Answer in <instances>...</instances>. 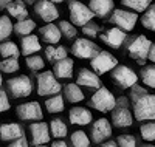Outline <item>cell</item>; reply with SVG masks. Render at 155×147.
Masks as SVG:
<instances>
[{
	"mask_svg": "<svg viewBox=\"0 0 155 147\" xmlns=\"http://www.w3.org/2000/svg\"><path fill=\"white\" fill-rule=\"evenodd\" d=\"M68 12H70V20L74 26H82L88 22H92L95 17V12L90 9V6L84 5L79 0H68Z\"/></svg>",
	"mask_w": 155,
	"mask_h": 147,
	"instance_id": "cell-4",
	"label": "cell"
},
{
	"mask_svg": "<svg viewBox=\"0 0 155 147\" xmlns=\"http://www.w3.org/2000/svg\"><path fill=\"white\" fill-rule=\"evenodd\" d=\"M101 41L104 42L106 45H109L110 48H120L124 41H126V31L118 28V26H115V28H109L106 30L104 33H101Z\"/></svg>",
	"mask_w": 155,
	"mask_h": 147,
	"instance_id": "cell-16",
	"label": "cell"
},
{
	"mask_svg": "<svg viewBox=\"0 0 155 147\" xmlns=\"http://www.w3.org/2000/svg\"><path fill=\"white\" fill-rule=\"evenodd\" d=\"M64 98L59 95H53L51 98H48L47 101H45V109H47V112L48 113H61L62 110H64Z\"/></svg>",
	"mask_w": 155,
	"mask_h": 147,
	"instance_id": "cell-27",
	"label": "cell"
},
{
	"mask_svg": "<svg viewBox=\"0 0 155 147\" xmlns=\"http://www.w3.org/2000/svg\"><path fill=\"white\" fill-rule=\"evenodd\" d=\"M62 90V85L58 82V77L53 71H44L37 74V95L39 96H53Z\"/></svg>",
	"mask_w": 155,
	"mask_h": 147,
	"instance_id": "cell-6",
	"label": "cell"
},
{
	"mask_svg": "<svg viewBox=\"0 0 155 147\" xmlns=\"http://www.w3.org/2000/svg\"><path fill=\"white\" fill-rule=\"evenodd\" d=\"M51 2H53V3H62L64 0H51Z\"/></svg>",
	"mask_w": 155,
	"mask_h": 147,
	"instance_id": "cell-49",
	"label": "cell"
},
{
	"mask_svg": "<svg viewBox=\"0 0 155 147\" xmlns=\"http://www.w3.org/2000/svg\"><path fill=\"white\" fill-rule=\"evenodd\" d=\"M25 62H27V67H28L31 71H41L44 68V65H45L44 59L41 56H37V54L27 56V60H25Z\"/></svg>",
	"mask_w": 155,
	"mask_h": 147,
	"instance_id": "cell-39",
	"label": "cell"
},
{
	"mask_svg": "<svg viewBox=\"0 0 155 147\" xmlns=\"http://www.w3.org/2000/svg\"><path fill=\"white\" fill-rule=\"evenodd\" d=\"M99 30H101L99 25L95 23V22H88V23H85L82 26V33L85 36H88V37H96L99 34Z\"/></svg>",
	"mask_w": 155,
	"mask_h": 147,
	"instance_id": "cell-41",
	"label": "cell"
},
{
	"mask_svg": "<svg viewBox=\"0 0 155 147\" xmlns=\"http://www.w3.org/2000/svg\"><path fill=\"white\" fill-rule=\"evenodd\" d=\"M9 147H28V141H27V138H25V136H22V138H19L16 141H12L9 144Z\"/></svg>",
	"mask_w": 155,
	"mask_h": 147,
	"instance_id": "cell-43",
	"label": "cell"
},
{
	"mask_svg": "<svg viewBox=\"0 0 155 147\" xmlns=\"http://www.w3.org/2000/svg\"><path fill=\"white\" fill-rule=\"evenodd\" d=\"M88 6L95 12V16L106 19L113 11V0H90Z\"/></svg>",
	"mask_w": 155,
	"mask_h": 147,
	"instance_id": "cell-23",
	"label": "cell"
},
{
	"mask_svg": "<svg viewBox=\"0 0 155 147\" xmlns=\"http://www.w3.org/2000/svg\"><path fill=\"white\" fill-rule=\"evenodd\" d=\"M137 20H138L137 12H130L126 9H115L110 17V22L124 31H132L137 25Z\"/></svg>",
	"mask_w": 155,
	"mask_h": 147,
	"instance_id": "cell-10",
	"label": "cell"
},
{
	"mask_svg": "<svg viewBox=\"0 0 155 147\" xmlns=\"http://www.w3.org/2000/svg\"><path fill=\"white\" fill-rule=\"evenodd\" d=\"M90 65H92V68H93L95 73L104 74V73L112 71L115 67H118V60H116V57L112 56L109 51H102L101 50L93 59H90Z\"/></svg>",
	"mask_w": 155,
	"mask_h": 147,
	"instance_id": "cell-9",
	"label": "cell"
},
{
	"mask_svg": "<svg viewBox=\"0 0 155 147\" xmlns=\"http://www.w3.org/2000/svg\"><path fill=\"white\" fill-rule=\"evenodd\" d=\"M101 147H118V144H116L115 141H104V142H102V145Z\"/></svg>",
	"mask_w": 155,
	"mask_h": 147,
	"instance_id": "cell-46",
	"label": "cell"
},
{
	"mask_svg": "<svg viewBox=\"0 0 155 147\" xmlns=\"http://www.w3.org/2000/svg\"><path fill=\"white\" fill-rule=\"evenodd\" d=\"M140 133L144 141H155V121H147L146 124H143L140 127Z\"/></svg>",
	"mask_w": 155,
	"mask_h": 147,
	"instance_id": "cell-37",
	"label": "cell"
},
{
	"mask_svg": "<svg viewBox=\"0 0 155 147\" xmlns=\"http://www.w3.org/2000/svg\"><path fill=\"white\" fill-rule=\"evenodd\" d=\"M14 31V25L11 23L8 16H0V42L6 41L9 34Z\"/></svg>",
	"mask_w": 155,
	"mask_h": 147,
	"instance_id": "cell-35",
	"label": "cell"
},
{
	"mask_svg": "<svg viewBox=\"0 0 155 147\" xmlns=\"http://www.w3.org/2000/svg\"><path fill=\"white\" fill-rule=\"evenodd\" d=\"M134 112L129 109V102L126 96H121L116 101V107L112 110V124L116 129H126L134 124Z\"/></svg>",
	"mask_w": 155,
	"mask_h": 147,
	"instance_id": "cell-3",
	"label": "cell"
},
{
	"mask_svg": "<svg viewBox=\"0 0 155 147\" xmlns=\"http://www.w3.org/2000/svg\"><path fill=\"white\" fill-rule=\"evenodd\" d=\"M45 57H47V60L53 62V64L58 62V60H62V59L67 57V48L62 47V45H59V47L50 45V47L45 48Z\"/></svg>",
	"mask_w": 155,
	"mask_h": 147,
	"instance_id": "cell-26",
	"label": "cell"
},
{
	"mask_svg": "<svg viewBox=\"0 0 155 147\" xmlns=\"http://www.w3.org/2000/svg\"><path fill=\"white\" fill-rule=\"evenodd\" d=\"M112 79H113V82L121 88H132L138 81V76L130 67L118 65L112 70Z\"/></svg>",
	"mask_w": 155,
	"mask_h": 147,
	"instance_id": "cell-8",
	"label": "cell"
},
{
	"mask_svg": "<svg viewBox=\"0 0 155 147\" xmlns=\"http://www.w3.org/2000/svg\"><path fill=\"white\" fill-rule=\"evenodd\" d=\"M152 47V42L144 36V34H138L135 37H132L127 44V51L137 64L143 65L146 62V59L149 57V50Z\"/></svg>",
	"mask_w": 155,
	"mask_h": 147,
	"instance_id": "cell-2",
	"label": "cell"
},
{
	"mask_svg": "<svg viewBox=\"0 0 155 147\" xmlns=\"http://www.w3.org/2000/svg\"><path fill=\"white\" fill-rule=\"evenodd\" d=\"M99 51L101 48L88 39H78L71 47V53L79 59H93Z\"/></svg>",
	"mask_w": 155,
	"mask_h": 147,
	"instance_id": "cell-11",
	"label": "cell"
},
{
	"mask_svg": "<svg viewBox=\"0 0 155 147\" xmlns=\"http://www.w3.org/2000/svg\"><path fill=\"white\" fill-rule=\"evenodd\" d=\"M121 3L129 9H134L137 12H144L152 5V0H121Z\"/></svg>",
	"mask_w": 155,
	"mask_h": 147,
	"instance_id": "cell-31",
	"label": "cell"
},
{
	"mask_svg": "<svg viewBox=\"0 0 155 147\" xmlns=\"http://www.w3.org/2000/svg\"><path fill=\"white\" fill-rule=\"evenodd\" d=\"M141 23H143V26L146 30L155 33V5H150L144 11L143 17H141Z\"/></svg>",
	"mask_w": 155,
	"mask_h": 147,
	"instance_id": "cell-32",
	"label": "cell"
},
{
	"mask_svg": "<svg viewBox=\"0 0 155 147\" xmlns=\"http://www.w3.org/2000/svg\"><path fill=\"white\" fill-rule=\"evenodd\" d=\"M25 136L23 129L17 122H8L0 126V139L2 141H16L19 138Z\"/></svg>",
	"mask_w": 155,
	"mask_h": 147,
	"instance_id": "cell-19",
	"label": "cell"
},
{
	"mask_svg": "<svg viewBox=\"0 0 155 147\" xmlns=\"http://www.w3.org/2000/svg\"><path fill=\"white\" fill-rule=\"evenodd\" d=\"M130 99L137 121H155V95H150L143 87L135 84L130 88Z\"/></svg>",
	"mask_w": 155,
	"mask_h": 147,
	"instance_id": "cell-1",
	"label": "cell"
},
{
	"mask_svg": "<svg viewBox=\"0 0 155 147\" xmlns=\"http://www.w3.org/2000/svg\"><path fill=\"white\" fill-rule=\"evenodd\" d=\"M90 107H93L95 110L101 112V113H107L112 112L116 107V98L113 96V93L106 88L101 87L96 90V93L90 98Z\"/></svg>",
	"mask_w": 155,
	"mask_h": 147,
	"instance_id": "cell-5",
	"label": "cell"
},
{
	"mask_svg": "<svg viewBox=\"0 0 155 147\" xmlns=\"http://www.w3.org/2000/svg\"><path fill=\"white\" fill-rule=\"evenodd\" d=\"M6 11L9 12L11 17H14L17 20L28 19V11H27V6H25L23 0H12V2L6 6Z\"/></svg>",
	"mask_w": 155,
	"mask_h": 147,
	"instance_id": "cell-24",
	"label": "cell"
},
{
	"mask_svg": "<svg viewBox=\"0 0 155 147\" xmlns=\"http://www.w3.org/2000/svg\"><path fill=\"white\" fill-rule=\"evenodd\" d=\"M112 136V124L106 118H99L93 122L92 129H90V139L95 144H101L106 139Z\"/></svg>",
	"mask_w": 155,
	"mask_h": 147,
	"instance_id": "cell-12",
	"label": "cell"
},
{
	"mask_svg": "<svg viewBox=\"0 0 155 147\" xmlns=\"http://www.w3.org/2000/svg\"><path fill=\"white\" fill-rule=\"evenodd\" d=\"M141 81L146 87L155 88V65H147L141 70Z\"/></svg>",
	"mask_w": 155,
	"mask_h": 147,
	"instance_id": "cell-34",
	"label": "cell"
},
{
	"mask_svg": "<svg viewBox=\"0 0 155 147\" xmlns=\"http://www.w3.org/2000/svg\"><path fill=\"white\" fill-rule=\"evenodd\" d=\"M141 147H155V145H152V144H143Z\"/></svg>",
	"mask_w": 155,
	"mask_h": 147,
	"instance_id": "cell-50",
	"label": "cell"
},
{
	"mask_svg": "<svg viewBox=\"0 0 155 147\" xmlns=\"http://www.w3.org/2000/svg\"><path fill=\"white\" fill-rule=\"evenodd\" d=\"M9 107H11V104H9V99H8L6 91L0 88V113L9 110Z\"/></svg>",
	"mask_w": 155,
	"mask_h": 147,
	"instance_id": "cell-42",
	"label": "cell"
},
{
	"mask_svg": "<svg viewBox=\"0 0 155 147\" xmlns=\"http://www.w3.org/2000/svg\"><path fill=\"white\" fill-rule=\"evenodd\" d=\"M34 147H48L47 144H39V145H34Z\"/></svg>",
	"mask_w": 155,
	"mask_h": 147,
	"instance_id": "cell-51",
	"label": "cell"
},
{
	"mask_svg": "<svg viewBox=\"0 0 155 147\" xmlns=\"http://www.w3.org/2000/svg\"><path fill=\"white\" fill-rule=\"evenodd\" d=\"M8 91L11 93L14 98H27L31 95L33 91V82L28 76L20 74L16 77H11L9 81L6 82Z\"/></svg>",
	"mask_w": 155,
	"mask_h": 147,
	"instance_id": "cell-7",
	"label": "cell"
},
{
	"mask_svg": "<svg viewBox=\"0 0 155 147\" xmlns=\"http://www.w3.org/2000/svg\"><path fill=\"white\" fill-rule=\"evenodd\" d=\"M3 84V79H2V73H0V85Z\"/></svg>",
	"mask_w": 155,
	"mask_h": 147,
	"instance_id": "cell-52",
	"label": "cell"
},
{
	"mask_svg": "<svg viewBox=\"0 0 155 147\" xmlns=\"http://www.w3.org/2000/svg\"><path fill=\"white\" fill-rule=\"evenodd\" d=\"M73 68H74V62L68 57L54 62L53 65V73L58 79H70L73 76Z\"/></svg>",
	"mask_w": 155,
	"mask_h": 147,
	"instance_id": "cell-21",
	"label": "cell"
},
{
	"mask_svg": "<svg viewBox=\"0 0 155 147\" xmlns=\"http://www.w3.org/2000/svg\"><path fill=\"white\" fill-rule=\"evenodd\" d=\"M0 54H2L3 59H6V57H17L19 59L20 51L14 42L5 41V42H0Z\"/></svg>",
	"mask_w": 155,
	"mask_h": 147,
	"instance_id": "cell-30",
	"label": "cell"
},
{
	"mask_svg": "<svg viewBox=\"0 0 155 147\" xmlns=\"http://www.w3.org/2000/svg\"><path fill=\"white\" fill-rule=\"evenodd\" d=\"M68 119L70 122L74 126H87L92 122V112L85 107H73V109L68 112Z\"/></svg>",
	"mask_w": 155,
	"mask_h": 147,
	"instance_id": "cell-18",
	"label": "cell"
},
{
	"mask_svg": "<svg viewBox=\"0 0 155 147\" xmlns=\"http://www.w3.org/2000/svg\"><path fill=\"white\" fill-rule=\"evenodd\" d=\"M39 34L44 39V42L50 44V45H56L61 37H62V33L59 30V25H54V23H48V25H44L41 30H39Z\"/></svg>",
	"mask_w": 155,
	"mask_h": 147,
	"instance_id": "cell-20",
	"label": "cell"
},
{
	"mask_svg": "<svg viewBox=\"0 0 155 147\" xmlns=\"http://www.w3.org/2000/svg\"><path fill=\"white\" fill-rule=\"evenodd\" d=\"M23 2H25V3H28V5H33V3L37 2V0H23Z\"/></svg>",
	"mask_w": 155,
	"mask_h": 147,
	"instance_id": "cell-48",
	"label": "cell"
},
{
	"mask_svg": "<svg viewBox=\"0 0 155 147\" xmlns=\"http://www.w3.org/2000/svg\"><path fill=\"white\" fill-rule=\"evenodd\" d=\"M34 28H36V23L31 19L17 20V23H14V33L17 36H28V34H31V31Z\"/></svg>",
	"mask_w": 155,
	"mask_h": 147,
	"instance_id": "cell-29",
	"label": "cell"
},
{
	"mask_svg": "<svg viewBox=\"0 0 155 147\" xmlns=\"http://www.w3.org/2000/svg\"><path fill=\"white\" fill-rule=\"evenodd\" d=\"M147 59L155 64V44H152V47H150V50H149V57H147Z\"/></svg>",
	"mask_w": 155,
	"mask_h": 147,
	"instance_id": "cell-44",
	"label": "cell"
},
{
	"mask_svg": "<svg viewBox=\"0 0 155 147\" xmlns=\"http://www.w3.org/2000/svg\"><path fill=\"white\" fill-rule=\"evenodd\" d=\"M20 65H19V59L17 57H6L0 62V71L3 73H16L19 71Z\"/></svg>",
	"mask_w": 155,
	"mask_h": 147,
	"instance_id": "cell-36",
	"label": "cell"
},
{
	"mask_svg": "<svg viewBox=\"0 0 155 147\" xmlns=\"http://www.w3.org/2000/svg\"><path fill=\"white\" fill-rule=\"evenodd\" d=\"M76 84L85 87V88H101V79L98 76V73H95L93 70L88 68H81L78 71V77H76Z\"/></svg>",
	"mask_w": 155,
	"mask_h": 147,
	"instance_id": "cell-17",
	"label": "cell"
},
{
	"mask_svg": "<svg viewBox=\"0 0 155 147\" xmlns=\"http://www.w3.org/2000/svg\"><path fill=\"white\" fill-rule=\"evenodd\" d=\"M116 144L118 147H137V139L134 135H120Z\"/></svg>",
	"mask_w": 155,
	"mask_h": 147,
	"instance_id": "cell-40",
	"label": "cell"
},
{
	"mask_svg": "<svg viewBox=\"0 0 155 147\" xmlns=\"http://www.w3.org/2000/svg\"><path fill=\"white\" fill-rule=\"evenodd\" d=\"M30 133H31V142L33 145H39V144H47L51 138L50 133V126L47 122L37 121L34 124H30Z\"/></svg>",
	"mask_w": 155,
	"mask_h": 147,
	"instance_id": "cell-15",
	"label": "cell"
},
{
	"mask_svg": "<svg viewBox=\"0 0 155 147\" xmlns=\"http://www.w3.org/2000/svg\"><path fill=\"white\" fill-rule=\"evenodd\" d=\"M16 115L19 116V119H22V121H41L42 116H44L41 105H39V102H36V101L17 105Z\"/></svg>",
	"mask_w": 155,
	"mask_h": 147,
	"instance_id": "cell-13",
	"label": "cell"
},
{
	"mask_svg": "<svg viewBox=\"0 0 155 147\" xmlns=\"http://www.w3.org/2000/svg\"><path fill=\"white\" fill-rule=\"evenodd\" d=\"M59 30H61L62 36L67 37V39H73V37H76V34H78L76 26H74L71 22H67V20H61V22H59Z\"/></svg>",
	"mask_w": 155,
	"mask_h": 147,
	"instance_id": "cell-38",
	"label": "cell"
},
{
	"mask_svg": "<svg viewBox=\"0 0 155 147\" xmlns=\"http://www.w3.org/2000/svg\"><path fill=\"white\" fill-rule=\"evenodd\" d=\"M71 145L73 147H90V138L87 136V133L82 130H76L71 133L70 136Z\"/></svg>",
	"mask_w": 155,
	"mask_h": 147,
	"instance_id": "cell-33",
	"label": "cell"
},
{
	"mask_svg": "<svg viewBox=\"0 0 155 147\" xmlns=\"http://www.w3.org/2000/svg\"><path fill=\"white\" fill-rule=\"evenodd\" d=\"M34 12L41 17L44 22H54L59 17V9L56 8V3L51 0H37L34 3Z\"/></svg>",
	"mask_w": 155,
	"mask_h": 147,
	"instance_id": "cell-14",
	"label": "cell"
},
{
	"mask_svg": "<svg viewBox=\"0 0 155 147\" xmlns=\"http://www.w3.org/2000/svg\"><path fill=\"white\" fill-rule=\"evenodd\" d=\"M64 98L71 104H76V102L84 101V93L81 91L78 84H67L64 85Z\"/></svg>",
	"mask_w": 155,
	"mask_h": 147,
	"instance_id": "cell-25",
	"label": "cell"
},
{
	"mask_svg": "<svg viewBox=\"0 0 155 147\" xmlns=\"http://www.w3.org/2000/svg\"><path fill=\"white\" fill-rule=\"evenodd\" d=\"M67 124L62 121V119H53V121L50 122V133L51 136H54L56 139H61L64 136H67Z\"/></svg>",
	"mask_w": 155,
	"mask_h": 147,
	"instance_id": "cell-28",
	"label": "cell"
},
{
	"mask_svg": "<svg viewBox=\"0 0 155 147\" xmlns=\"http://www.w3.org/2000/svg\"><path fill=\"white\" fill-rule=\"evenodd\" d=\"M20 53L23 56H31L34 53L41 51V42H39V37L34 34H28V36H23L22 37V42H20Z\"/></svg>",
	"mask_w": 155,
	"mask_h": 147,
	"instance_id": "cell-22",
	"label": "cell"
},
{
	"mask_svg": "<svg viewBox=\"0 0 155 147\" xmlns=\"http://www.w3.org/2000/svg\"><path fill=\"white\" fill-rule=\"evenodd\" d=\"M12 2V0H0V8H2V9H5L9 3Z\"/></svg>",
	"mask_w": 155,
	"mask_h": 147,
	"instance_id": "cell-47",
	"label": "cell"
},
{
	"mask_svg": "<svg viewBox=\"0 0 155 147\" xmlns=\"http://www.w3.org/2000/svg\"><path fill=\"white\" fill-rule=\"evenodd\" d=\"M51 147H68V144H67L65 141H61V139H58V141H53Z\"/></svg>",
	"mask_w": 155,
	"mask_h": 147,
	"instance_id": "cell-45",
	"label": "cell"
}]
</instances>
